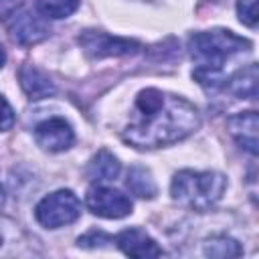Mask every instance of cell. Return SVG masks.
<instances>
[{
    "mask_svg": "<svg viewBox=\"0 0 259 259\" xmlns=\"http://www.w3.org/2000/svg\"><path fill=\"white\" fill-rule=\"evenodd\" d=\"M257 125H259V119H257L255 111L237 113L227 119L229 134L237 140V144L241 148H245L253 156L257 154Z\"/></svg>",
    "mask_w": 259,
    "mask_h": 259,
    "instance_id": "8fae6325",
    "label": "cell"
},
{
    "mask_svg": "<svg viewBox=\"0 0 259 259\" xmlns=\"http://www.w3.org/2000/svg\"><path fill=\"white\" fill-rule=\"evenodd\" d=\"M4 61H6V53H4V49H2V45H0V67L4 65Z\"/></svg>",
    "mask_w": 259,
    "mask_h": 259,
    "instance_id": "44dd1931",
    "label": "cell"
},
{
    "mask_svg": "<svg viewBox=\"0 0 259 259\" xmlns=\"http://www.w3.org/2000/svg\"><path fill=\"white\" fill-rule=\"evenodd\" d=\"M125 186L130 188L132 194L140 196V198H154L158 188L156 182L150 174V170H146L144 166H132L127 170V178H125Z\"/></svg>",
    "mask_w": 259,
    "mask_h": 259,
    "instance_id": "9a60e30c",
    "label": "cell"
},
{
    "mask_svg": "<svg viewBox=\"0 0 259 259\" xmlns=\"http://www.w3.org/2000/svg\"><path fill=\"white\" fill-rule=\"evenodd\" d=\"M34 140L42 150L63 152L69 150L75 142V132L71 123L63 117H49L34 127Z\"/></svg>",
    "mask_w": 259,
    "mask_h": 259,
    "instance_id": "ba28073f",
    "label": "cell"
},
{
    "mask_svg": "<svg viewBox=\"0 0 259 259\" xmlns=\"http://www.w3.org/2000/svg\"><path fill=\"white\" fill-rule=\"evenodd\" d=\"M251 42L243 36H237L233 30H206V32H194L188 38V51L192 61L196 63V69L192 71V77L206 89L223 87L227 77L223 75V65L233 59L235 55L247 51Z\"/></svg>",
    "mask_w": 259,
    "mask_h": 259,
    "instance_id": "7a4b0ae2",
    "label": "cell"
},
{
    "mask_svg": "<svg viewBox=\"0 0 259 259\" xmlns=\"http://www.w3.org/2000/svg\"><path fill=\"white\" fill-rule=\"evenodd\" d=\"M227 188V178L212 170H182L172 178L170 192L172 198L190 210L204 212L210 210L221 198Z\"/></svg>",
    "mask_w": 259,
    "mask_h": 259,
    "instance_id": "3957f363",
    "label": "cell"
},
{
    "mask_svg": "<svg viewBox=\"0 0 259 259\" xmlns=\"http://www.w3.org/2000/svg\"><path fill=\"white\" fill-rule=\"evenodd\" d=\"M0 202H2V188H0Z\"/></svg>",
    "mask_w": 259,
    "mask_h": 259,
    "instance_id": "7402d4cb",
    "label": "cell"
},
{
    "mask_svg": "<svg viewBox=\"0 0 259 259\" xmlns=\"http://www.w3.org/2000/svg\"><path fill=\"white\" fill-rule=\"evenodd\" d=\"M34 8L45 18H67L79 8V0H34Z\"/></svg>",
    "mask_w": 259,
    "mask_h": 259,
    "instance_id": "2e32d148",
    "label": "cell"
},
{
    "mask_svg": "<svg viewBox=\"0 0 259 259\" xmlns=\"http://www.w3.org/2000/svg\"><path fill=\"white\" fill-rule=\"evenodd\" d=\"M14 111H12V107H10V103L0 95V132H8V130H12V125H14Z\"/></svg>",
    "mask_w": 259,
    "mask_h": 259,
    "instance_id": "ffe728a7",
    "label": "cell"
},
{
    "mask_svg": "<svg viewBox=\"0 0 259 259\" xmlns=\"http://www.w3.org/2000/svg\"><path fill=\"white\" fill-rule=\"evenodd\" d=\"M113 241L125 255H132V257H160V255H164V251L156 245V241L150 235H146L142 229H125Z\"/></svg>",
    "mask_w": 259,
    "mask_h": 259,
    "instance_id": "30bf717a",
    "label": "cell"
},
{
    "mask_svg": "<svg viewBox=\"0 0 259 259\" xmlns=\"http://www.w3.org/2000/svg\"><path fill=\"white\" fill-rule=\"evenodd\" d=\"M81 214V202L73 190H55L34 206V219L45 229H59L71 225Z\"/></svg>",
    "mask_w": 259,
    "mask_h": 259,
    "instance_id": "277c9868",
    "label": "cell"
},
{
    "mask_svg": "<svg viewBox=\"0 0 259 259\" xmlns=\"http://www.w3.org/2000/svg\"><path fill=\"white\" fill-rule=\"evenodd\" d=\"M79 247H99L103 243H113V237H109L103 231H89L87 235L79 237Z\"/></svg>",
    "mask_w": 259,
    "mask_h": 259,
    "instance_id": "d6986e66",
    "label": "cell"
},
{
    "mask_svg": "<svg viewBox=\"0 0 259 259\" xmlns=\"http://www.w3.org/2000/svg\"><path fill=\"white\" fill-rule=\"evenodd\" d=\"M87 206L93 214L103 219H123L132 212V200L109 186H93L87 192Z\"/></svg>",
    "mask_w": 259,
    "mask_h": 259,
    "instance_id": "52a82bcc",
    "label": "cell"
},
{
    "mask_svg": "<svg viewBox=\"0 0 259 259\" xmlns=\"http://www.w3.org/2000/svg\"><path fill=\"white\" fill-rule=\"evenodd\" d=\"M198 125L200 115L190 101L148 87L138 93L121 140L134 148H160L184 140Z\"/></svg>",
    "mask_w": 259,
    "mask_h": 259,
    "instance_id": "6da1fadb",
    "label": "cell"
},
{
    "mask_svg": "<svg viewBox=\"0 0 259 259\" xmlns=\"http://www.w3.org/2000/svg\"><path fill=\"white\" fill-rule=\"evenodd\" d=\"M10 38L20 47H30L49 36L47 24L40 20V14L30 12L28 8H16L4 18Z\"/></svg>",
    "mask_w": 259,
    "mask_h": 259,
    "instance_id": "5b68a950",
    "label": "cell"
},
{
    "mask_svg": "<svg viewBox=\"0 0 259 259\" xmlns=\"http://www.w3.org/2000/svg\"><path fill=\"white\" fill-rule=\"evenodd\" d=\"M30 239L22 231V227L0 214V257H22V255H32Z\"/></svg>",
    "mask_w": 259,
    "mask_h": 259,
    "instance_id": "9c48e42d",
    "label": "cell"
},
{
    "mask_svg": "<svg viewBox=\"0 0 259 259\" xmlns=\"http://www.w3.org/2000/svg\"><path fill=\"white\" fill-rule=\"evenodd\" d=\"M18 81L22 91L30 99H42L55 93V83L51 81V77L34 65H22L18 71Z\"/></svg>",
    "mask_w": 259,
    "mask_h": 259,
    "instance_id": "7c38bea8",
    "label": "cell"
},
{
    "mask_svg": "<svg viewBox=\"0 0 259 259\" xmlns=\"http://www.w3.org/2000/svg\"><path fill=\"white\" fill-rule=\"evenodd\" d=\"M241 253H243L241 245L229 237H214L204 243V255H208V257L229 259V257H239Z\"/></svg>",
    "mask_w": 259,
    "mask_h": 259,
    "instance_id": "e0dca14e",
    "label": "cell"
},
{
    "mask_svg": "<svg viewBox=\"0 0 259 259\" xmlns=\"http://www.w3.org/2000/svg\"><path fill=\"white\" fill-rule=\"evenodd\" d=\"M237 12H239V20L243 24H247V26L257 24V0H239Z\"/></svg>",
    "mask_w": 259,
    "mask_h": 259,
    "instance_id": "ac0fdd59",
    "label": "cell"
},
{
    "mask_svg": "<svg viewBox=\"0 0 259 259\" xmlns=\"http://www.w3.org/2000/svg\"><path fill=\"white\" fill-rule=\"evenodd\" d=\"M119 170L121 166L117 158L107 150H99L87 164V178L91 182H111L117 178Z\"/></svg>",
    "mask_w": 259,
    "mask_h": 259,
    "instance_id": "4fadbf2b",
    "label": "cell"
},
{
    "mask_svg": "<svg viewBox=\"0 0 259 259\" xmlns=\"http://www.w3.org/2000/svg\"><path fill=\"white\" fill-rule=\"evenodd\" d=\"M79 45L89 57L101 59V57H123L138 51V42L121 36H113L99 30H83L79 34Z\"/></svg>",
    "mask_w": 259,
    "mask_h": 259,
    "instance_id": "8992f818",
    "label": "cell"
},
{
    "mask_svg": "<svg viewBox=\"0 0 259 259\" xmlns=\"http://www.w3.org/2000/svg\"><path fill=\"white\" fill-rule=\"evenodd\" d=\"M225 87H229V91L237 97L253 99L257 95V65L251 63L247 69L237 71L233 77L225 81Z\"/></svg>",
    "mask_w": 259,
    "mask_h": 259,
    "instance_id": "5bb4252c",
    "label": "cell"
}]
</instances>
